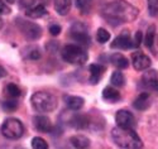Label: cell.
Returning a JSON list of instances; mask_svg holds the SVG:
<instances>
[{"label":"cell","mask_w":158,"mask_h":149,"mask_svg":"<svg viewBox=\"0 0 158 149\" xmlns=\"http://www.w3.org/2000/svg\"><path fill=\"white\" fill-rule=\"evenodd\" d=\"M106 71V67L100 64V63H94V64H90L89 67V72H90V82L95 85L99 84V81L101 80L104 72Z\"/></svg>","instance_id":"12"},{"label":"cell","mask_w":158,"mask_h":149,"mask_svg":"<svg viewBox=\"0 0 158 149\" xmlns=\"http://www.w3.org/2000/svg\"><path fill=\"white\" fill-rule=\"evenodd\" d=\"M49 33L52 34V35H58L60 33H61V31H62V28H61V25L60 24H52V25H49Z\"/></svg>","instance_id":"30"},{"label":"cell","mask_w":158,"mask_h":149,"mask_svg":"<svg viewBox=\"0 0 158 149\" xmlns=\"http://www.w3.org/2000/svg\"><path fill=\"white\" fill-rule=\"evenodd\" d=\"M138 14L139 10L125 0H115V2L105 5L102 9L104 18L113 25L133 22L137 19Z\"/></svg>","instance_id":"1"},{"label":"cell","mask_w":158,"mask_h":149,"mask_svg":"<svg viewBox=\"0 0 158 149\" xmlns=\"http://www.w3.org/2000/svg\"><path fill=\"white\" fill-rule=\"evenodd\" d=\"M6 75V72H5V70L3 68V67L2 66H0V78H2V77H4Z\"/></svg>","instance_id":"35"},{"label":"cell","mask_w":158,"mask_h":149,"mask_svg":"<svg viewBox=\"0 0 158 149\" xmlns=\"http://www.w3.org/2000/svg\"><path fill=\"white\" fill-rule=\"evenodd\" d=\"M140 42H142V33L140 32H137L135 33V37H134V40H133L134 48H138L140 46Z\"/></svg>","instance_id":"33"},{"label":"cell","mask_w":158,"mask_h":149,"mask_svg":"<svg viewBox=\"0 0 158 149\" xmlns=\"http://www.w3.org/2000/svg\"><path fill=\"white\" fill-rule=\"evenodd\" d=\"M62 58L71 64L82 66L87 62L89 55L87 52L77 44H67L62 49Z\"/></svg>","instance_id":"4"},{"label":"cell","mask_w":158,"mask_h":149,"mask_svg":"<svg viewBox=\"0 0 158 149\" xmlns=\"http://www.w3.org/2000/svg\"><path fill=\"white\" fill-rule=\"evenodd\" d=\"M115 121L118 126L122 128H133L134 126V116L128 110H119L115 115Z\"/></svg>","instance_id":"10"},{"label":"cell","mask_w":158,"mask_h":149,"mask_svg":"<svg viewBox=\"0 0 158 149\" xmlns=\"http://www.w3.org/2000/svg\"><path fill=\"white\" fill-rule=\"evenodd\" d=\"M131 63H133V67L137 71H146L152 64L151 58L140 51L134 52L133 55H131Z\"/></svg>","instance_id":"8"},{"label":"cell","mask_w":158,"mask_h":149,"mask_svg":"<svg viewBox=\"0 0 158 149\" xmlns=\"http://www.w3.org/2000/svg\"><path fill=\"white\" fill-rule=\"evenodd\" d=\"M96 39H98L99 43L104 44L110 39V33L106 29H104V28H99L98 32H96Z\"/></svg>","instance_id":"26"},{"label":"cell","mask_w":158,"mask_h":149,"mask_svg":"<svg viewBox=\"0 0 158 149\" xmlns=\"http://www.w3.org/2000/svg\"><path fill=\"white\" fill-rule=\"evenodd\" d=\"M10 8L4 3V0H0V14H9Z\"/></svg>","instance_id":"32"},{"label":"cell","mask_w":158,"mask_h":149,"mask_svg":"<svg viewBox=\"0 0 158 149\" xmlns=\"http://www.w3.org/2000/svg\"><path fill=\"white\" fill-rule=\"evenodd\" d=\"M2 133L8 139H19L24 134V126L19 119L8 118L2 125Z\"/></svg>","instance_id":"5"},{"label":"cell","mask_w":158,"mask_h":149,"mask_svg":"<svg viewBox=\"0 0 158 149\" xmlns=\"http://www.w3.org/2000/svg\"><path fill=\"white\" fill-rule=\"evenodd\" d=\"M151 102H152V96L149 92H142L138 95V97L134 100V107L139 111H144L147 110L148 107L151 106Z\"/></svg>","instance_id":"13"},{"label":"cell","mask_w":158,"mask_h":149,"mask_svg":"<svg viewBox=\"0 0 158 149\" xmlns=\"http://www.w3.org/2000/svg\"><path fill=\"white\" fill-rule=\"evenodd\" d=\"M47 13V10H46V8L43 6V5H33L32 8H29V9H27V11H25V14H27V17H29V18H33V19H38V18H41V17H43L44 14Z\"/></svg>","instance_id":"19"},{"label":"cell","mask_w":158,"mask_h":149,"mask_svg":"<svg viewBox=\"0 0 158 149\" xmlns=\"http://www.w3.org/2000/svg\"><path fill=\"white\" fill-rule=\"evenodd\" d=\"M120 92L118 91L115 87L113 86H108V87H105L104 91H102V99L105 101H108L110 104H114L116 101H119L120 100Z\"/></svg>","instance_id":"15"},{"label":"cell","mask_w":158,"mask_h":149,"mask_svg":"<svg viewBox=\"0 0 158 149\" xmlns=\"http://www.w3.org/2000/svg\"><path fill=\"white\" fill-rule=\"evenodd\" d=\"M70 34H71V38L75 40L77 46H80L82 48L90 46V35H89L87 28L82 23H75L71 27Z\"/></svg>","instance_id":"6"},{"label":"cell","mask_w":158,"mask_h":149,"mask_svg":"<svg viewBox=\"0 0 158 149\" xmlns=\"http://www.w3.org/2000/svg\"><path fill=\"white\" fill-rule=\"evenodd\" d=\"M5 2H8L9 4H13V3H15V0H5Z\"/></svg>","instance_id":"36"},{"label":"cell","mask_w":158,"mask_h":149,"mask_svg":"<svg viewBox=\"0 0 158 149\" xmlns=\"http://www.w3.org/2000/svg\"><path fill=\"white\" fill-rule=\"evenodd\" d=\"M111 138L118 147L123 149H139L143 147L140 138L133 128H114L111 130Z\"/></svg>","instance_id":"2"},{"label":"cell","mask_w":158,"mask_h":149,"mask_svg":"<svg viewBox=\"0 0 158 149\" xmlns=\"http://www.w3.org/2000/svg\"><path fill=\"white\" fill-rule=\"evenodd\" d=\"M55 9L60 15H67L71 9V0H55Z\"/></svg>","instance_id":"17"},{"label":"cell","mask_w":158,"mask_h":149,"mask_svg":"<svg viewBox=\"0 0 158 149\" xmlns=\"http://www.w3.org/2000/svg\"><path fill=\"white\" fill-rule=\"evenodd\" d=\"M148 11L151 17H156L158 14V0H147Z\"/></svg>","instance_id":"29"},{"label":"cell","mask_w":158,"mask_h":149,"mask_svg":"<svg viewBox=\"0 0 158 149\" xmlns=\"http://www.w3.org/2000/svg\"><path fill=\"white\" fill-rule=\"evenodd\" d=\"M70 142H71L72 147H75V148H80V149H82V148H87V147L90 145V139L86 138L85 135H73V137H71Z\"/></svg>","instance_id":"21"},{"label":"cell","mask_w":158,"mask_h":149,"mask_svg":"<svg viewBox=\"0 0 158 149\" xmlns=\"http://www.w3.org/2000/svg\"><path fill=\"white\" fill-rule=\"evenodd\" d=\"M76 8L80 10L82 14H87L91 10V5H93V0H75Z\"/></svg>","instance_id":"23"},{"label":"cell","mask_w":158,"mask_h":149,"mask_svg":"<svg viewBox=\"0 0 158 149\" xmlns=\"http://www.w3.org/2000/svg\"><path fill=\"white\" fill-rule=\"evenodd\" d=\"M3 107L5 109V111L8 113H11L18 109V101L17 99H10V100H6L3 102Z\"/></svg>","instance_id":"28"},{"label":"cell","mask_w":158,"mask_h":149,"mask_svg":"<svg viewBox=\"0 0 158 149\" xmlns=\"http://www.w3.org/2000/svg\"><path fill=\"white\" fill-rule=\"evenodd\" d=\"M18 27H19V29L23 32V34L31 40H35L38 38H41V35H42V28L35 23L24 22L19 18L18 19Z\"/></svg>","instance_id":"7"},{"label":"cell","mask_w":158,"mask_h":149,"mask_svg":"<svg viewBox=\"0 0 158 149\" xmlns=\"http://www.w3.org/2000/svg\"><path fill=\"white\" fill-rule=\"evenodd\" d=\"M2 25H3V23H2V19H0V28H2Z\"/></svg>","instance_id":"37"},{"label":"cell","mask_w":158,"mask_h":149,"mask_svg":"<svg viewBox=\"0 0 158 149\" xmlns=\"http://www.w3.org/2000/svg\"><path fill=\"white\" fill-rule=\"evenodd\" d=\"M110 82H111L113 86L123 87L124 84H125L124 75H123L120 71H115V72H113V75H111V77H110Z\"/></svg>","instance_id":"22"},{"label":"cell","mask_w":158,"mask_h":149,"mask_svg":"<svg viewBox=\"0 0 158 149\" xmlns=\"http://www.w3.org/2000/svg\"><path fill=\"white\" fill-rule=\"evenodd\" d=\"M71 125L76 129H86L89 126V118L86 115H75L71 119Z\"/></svg>","instance_id":"20"},{"label":"cell","mask_w":158,"mask_h":149,"mask_svg":"<svg viewBox=\"0 0 158 149\" xmlns=\"http://www.w3.org/2000/svg\"><path fill=\"white\" fill-rule=\"evenodd\" d=\"M154 35H156V28L154 25H151L147 29L146 37H144V44H146L148 48H153L154 44Z\"/></svg>","instance_id":"24"},{"label":"cell","mask_w":158,"mask_h":149,"mask_svg":"<svg viewBox=\"0 0 158 149\" xmlns=\"http://www.w3.org/2000/svg\"><path fill=\"white\" fill-rule=\"evenodd\" d=\"M111 48H118V49H129V48H134L133 46V40H131L129 33L127 31H124L122 34H119L114 42L110 44Z\"/></svg>","instance_id":"11"},{"label":"cell","mask_w":158,"mask_h":149,"mask_svg":"<svg viewBox=\"0 0 158 149\" xmlns=\"http://www.w3.org/2000/svg\"><path fill=\"white\" fill-rule=\"evenodd\" d=\"M84 99L80 96H67L66 97V104H67L69 109L73 111H78L84 107Z\"/></svg>","instance_id":"16"},{"label":"cell","mask_w":158,"mask_h":149,"mask_svg":"<svg viewBox=\"0 0 158 149\" xmlns=\"http://www.w3.org/2000/svg\"><path fill=\"white\" fill-rule=\"evenodd\" d=\"M31 102L33 109L38 113H51L57 107V99L49 92L38 91L32 95Z\"/></svg>","instance_id":"3"},{"label":"cell","mask_w":158,"mask_h":149,"mask_svg":"<svg viewBox=\"0 0 158 149\" xmlns=\"http://www.w3.org/2000/svg\"><path fill=\"white\" fill-rule=\"evenodd\" d=\"M32 148H34V149H47L48 148V144H47V142L43 138L35 137L32 140Z\"/></svg>","instance_id":"27"},{"label":"cell","mask_w":158,"mask_h":149,"mask_svg":"<svg viewBox=\"0 0 158 149\" xmlns=\"http://www.w3.org/2000/svg\"><path fill=\"white\" fill-rule=\"evenodd\" d=\"M33 3H34V0H20V5L23 8H27V9L32 8Z\"/></svg>","instance_id":"34"},{"label":"cell","mask_w":158,"mask_h":149,"mask_svg":"<svg viewBox=\"0 0 158 149\" xmlns=\"http://www.w3.org/2000/svg\"><path fill=\"white\" fill-rule=\"evenodd\" d=\"M34 126L42 133H51L53 130V126H52L49 118L44 115H38L34 118Z\"/></svg>","instance_id":"14"},{"label":"cell","mask_w":158,"mask_h":149,"mask_svg":"<svg viewBox=\"0 0 158 149\" xmlns=\"http://www.w3.org/2000/svg\"><path fill=\"white\" fill-rule=\"evenodd\" d=\"M110 62L114 66H116V68H119V70H125L129 66L127 57H124L123 55H120V53H114V55L110 57Z\"/></svg>","instance_id":"18"},{"label":"cell","mask_w":158,"mask_h":149,"mask_svg":"<svg viewBox=\"0 0 158 149\" xmlns=\"http://www.w3.org/2000/svg\"><path fill=\"white\" fill-rule=\"evenodd\" d=\"M5 92H6V95H8L10 99H18L20 96V93H22L20 89L15 84H9L5 87Z\"/></svg>","instance_id":"25"},{"label":"cell","mask_w":158,"mask_h":149,"mask_svg":"<svg viewBox=\"0 0 158 149\" xmlns=\"http://www.w3.org/2000/svg\"><path fill=\"white\" fill-rule=\"evenodd\" d=\"M28 58L29 60H32V61H35V60H39L41 58V52H39L38 49H32L31 52H29V56H28Z\"/></svg>","instance_id":"31"},{"label":"cell","mask_w":158,"mask_h":149,"mask_svg":"<svg viewBox=\"0 0 158 149\" xmlns=\"http://www.w3.org/2000/svg\"><path fill=\"white\" fill-rule=\"evenodd\" d=\"M142 86L147 90L158 92V73L154 70H148L147 72H144L142 76Z\"/></svg>","instance_id":"9"}]
</instances>
